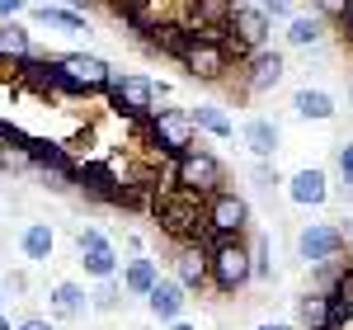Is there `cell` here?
Returning a JSON list of instances; mask_svg holds the SVG:
<instances>
[{"mask_svg":"<svg viewBox=\"0 0 353 330\" xmlns=\"http://www.w3.org/2000/svg\"><path fill=\"white\" fill-rule=\"evenodd\" d=\"M297 321L306 330H334V321H330V293H325V288H311V293H301V298H297Z\"/></svg>","mask_w":353,"mask_h":330,"instance_id":"cb8c5ba5","label":"cell"},{"mask_svg":"<svg viewBox=\"0 0 353 330\" xmlns=\"http://www.w3.org/2000/svg\"><path fill=\"white\" fill-rule=\"evenodd\" d=\"M174 283H179L184 293L208 288V246H203V241L174 250Z\"/></svg>","mask_w":353,"mask_h":330,"instance_id":"9a60e30c","label":"cell"},{"mask_svg":"<svg viewBox=\"0 0 353 330\" xmlns=\"http://www.w3.org/2000/svg\"><path fill=\"white\" fill-rule=\"evenodd\" d=\"M189 118H193V128L198 133H208V137H236V123H231V113L226 109H217V104H198V109H189Z\"/></svg>","mask_w":353,"mask_h":330,"instance_id":"4316f807","label":"cell"},{"mask_svg":"<svg viewBox=\"0 0 353 330\" xmlns=\"http://www.w3.org/2000/svg\"><path fill=\"white\" fill-rule=\"evenodd\" d=\"M76 184H81L85 198H94V203H109V208L123 203V175H118L109 161H76Z\"/></svg>","mask_w":353,"mask_h":330,"instance_id":"7c38bea8","label":"cell"},{"mask_svg":"<svg viewBox=\"0 0 353 330\" xmlns=\"http://www.w3.org/2000/svg\"><path fill=\"white\" fill-rule=\"evenodd\" d=\"M184 302H189V293H184L174 278H156V288L146 293L151 316H161V321H179V316H184Z\"/></svg>","mask_w":353,"mask_h":330,"instance_id":"d6986e66","label":"cell"},{"mask_svg":"<svg viewBox=\"0 0 353 330\" xmlns=\"http://www.w3.org/2000/svg\"><path fill=\"white\" fill-rule=\"evenodd\" d=\"M24 288H28V278H24V274H10V278H5V288H0V293H24Z\"/></svg>","mask_w":353,"mask_h":330,"instance_id":"74e56055","label":"cell"},{"mask_svg":"<svg viewBox=\"0 0 353 330\" xmlns=\"http://www.w3.org/2000/svg\"><path fill=\"white\" fill-rule=\"evenodd\" d=\"M344 33H349V38H353V5H349V10H344Z\"/></svg>","mask_w":353,"mask_h":330,"instance_id":"60d3db41","label":"cell"},{"mask_svg":"<svg viewBox=\"0 0 353 330\" xmlns=\"http://www.w3.org/2000/svg\"><path fill=\"white\" fill-rule=\"evenodd\" d=\"M325 293H330V321L339 330L353 316V264H344V269L334 274V283H330Z\"/></svg>","mask_w":353,"mask_h":330,"instance_id":"d4e9b609","label":"cell"},{"mask_svg":"<svg viewBox=\"0 0 353 330\" xmlns=\"http://www.w3.org/2000/svg\"><path fill=\"white\" fill-rule=\"evenodd\" d=\"M19 250H24V260H33V264H48L52 250H57V231L48 222H28L24 231H19Z\"/></svg>","mask_w":353,"mask_h":330,"instance_id":"7402d4cb","label":"cell"},{"mask_svg":"<svg viewBox=\"0 0 353 330\" xmlns=\"http://www.w3.org/2000/svg\"><path fill=\"white\" fill-rule=\"evenodd\" d=\"M146 43H151L156 52H165V57H174V61H179V57H184V48L193 43V33L184 28V19H165V24L146 38Z\"/></svg>","mask_w":353,"mask_h":330,"instance_id":"484cf974","label":"cell"},{"mask_svg":"<svg viewBox=\"0 0 353 330\" xmlns=\"http://www.w3.org/2000/svg\"><path fill=\"white\" fill-rule=\"evenodd\" d=\"M321 38H325V28H321L316 14H292V24H288V43L292 48H316Z\"/></svg>","mask_w":353,"mask_h":330,"instance_id":"f546056e","label":"cell"},{"mask_svg":"<svg viewBox=\"0 0 353 330\" xmlns=\"http://www.w3.org/2000/svg\"><path fill=\"white\" fill-rule=\"evenodd\" d=\"M113 14L132 28V33L151 38V33H156V28L170 19V5H137V0H123V5H113Z\"/></svg>","mask_w":353,"mask_h":330,"instance_id":"ac0fdd59","label":"cell"},{"mask_svg":"<svg viewBox=\"0 0 353 330\" xmlns=\"http://www.w3.org/2000/svg\"><path fill=\"white\" fill-rule=\"evenodd\" d=\"M221 179H226V170L212 151H203V146H193L189 156H179L174 161V184L170 189H184L193 198H212L221 189Z\"/></svg>","mask_w":353,"mask_h":330,"instance_id":"ba28073f","label":"cell"},{"mask_svg":"<svg viewBox=\"0 0 353 330\" xmlns=\"http://www.w3.org/2000/svg\"><path fill=\"white\" fill-rule=\"evenodd\" d=\"M170 330H198V326H189V321H170Z\"/></svg>","mask_w":353,"mask_h":330,"instance_id":"b9f144b4","label":"cell"},{"mask_svg":"<svg viewBox=\"0 0 353 330\" xmlns=\"http://www.w3.org/2000/svg\"><path fill=\"white\" fill-rule=\"evenodd\" d=\"M273 19L264 14V5H231V19H226V52L231 57H250L269 43Z\"/></svg>","mask_w":353,"mask_h":330,"instance_id":"52a82bcc","label":"cell"},{"mask_svg":"<svg viewBox=\"0 0 353 330\" xmlns=\"http://www.w3.org/2000/svg\"><path fill=\"white\" fill-rule=\"evenodd\" d=\"M52 66H57V76L71 85L76 99L99 95V90H109V81H113V66L94 52H61V57H52Z\"/></svg>","mask_w":353,"mask_h":330,"instance_id":"8992f818","label":"cell"},{"mask_svg":"<svg viewBox=\"0 0 353 330\" xmlns=\"http://www.w3.org/2000/svg\"><path fill=\"white\" fill-rule=\"evenodd\" d=\"M28 161H33V170L43 175V184L52 193H66L71 184H76V156L61 146V142H48V137H28L24 142Z\"/></svg>","mask_w":353,"mask_h":330,"instance_id":"9c48e42d","label":"cell"},{"mask_svg":"<svg viewBox=\"0 0 353 330\" xmlns=\"http://www.w3.org/2000/svg\"><path fill=\"white\" fill-rule=\"evenodd\" d=\"M344 231L334 226V222H306L297 231V260L301 264H311V269H321V264H344Z\"/></svg>","mask_w":353,"mask_h":330,"instance_id":"30bf717a","label":"cell"},{"mask_svg":"<svg viewBox=\"0 0 353 330\" xmlns=\"http://www.w3.org/2000/svg\"><path fill=\"white\" fill-rule=\"evenodd\" d=\"M151 217H156V226H161L170 241H179V246L203 241V198H193V193H184V189L156 193Z\"/></svg>","mask_w":353,"mask_h":330,"instance_id":"6da1fadb","label":"cell"},{"mask_svg":"<svg viewBox=\"0 0 353 330\" xmlns=\"http://www.w3.org/2000/svg\"><path fill=\"white\" fill-rule=\"evenodd\" d=\"M33 57V38H28L24 24H0V61H10V66H19Z\"/></svg>","mask_w":353,"mask_h":330,"instance_id":"83f0119b","label":"cell"},{"mask_svg":"<svg viewBox=\"0 0 353 330\" xmlns=\"http://www.w3.org/2000/svg\"><path fill=\"white\" fill-rule=\"evenodd\" d=\"M288 198L297 203V208H321L330 198V179L321 165H306V170H297L292 179H288Z\"/></svg>","mask_w":353,"mask_h":330,"instance_id":"2e32d148","label":"cell"},{"mask_svg":"<svg viewBox=\"0 0 353 330\" xmlns=\"http://www.w3.org/2000/svg\"><path fill=\"white\" fill-rule=\"evenodd\" d=\"M241 142L250 146L254 161H269L273 151H278V142H283V128H278L273 118H250V123L241 128Z\"/></svg>","mask_w":353,"mask_h":330,"instance_id":"ffe728a7","label":"cell"},{"mask_svg":"<svg viewBox=\"0 0 353 330\" xmlns=\"http://www.w3.org/2000/svg\"><path fill=\"white\" fill-rule=\"evenodd\" d=\"M0 170L5 175H19V170H33V161H28L24 146H0Z\"/></svg>","mask_w":353,"mask_h":330,"instance_id":"836d02e7","label":"cell"},{"mask_svg":"<svg viewBox=\"0 0 353 330\" xmlns=\"http://www.w3.org/2000/svg\"><path fill=\"white\" fill-rule=\"evenodd\" d=\"M292 109H297V118H306V123H330L334 118V95L330 90H321V85H301L297 95H292Z\"/></svg>","mask_w":353,"mask_h":330,"instance_id":"44dd1931","label":"cell"},{"mask_svg":"<svg viewBox=\"0 0 353 330\" xmlns=\"http://www.w3.org/2000/svg\"><path fill=\"white\" fill-rule=\"evenodd\" d=\"M259 330H292V326H288V321H264Z\"/></svg>","mask_w":353,"mask_h":330,"instance_id":"ab89813d","label":"cell"},{"mask_svg":"<svg viewBox=\"0 0 353 330\" xmlns=\"http://www.w3.org/2000/svg\"><path fill=\"white\" fill-rule=\"evenodd\" d=\"M254 184H259V189H273V184H278V170H269V165L259 161L254 165Z\"/></svg>","mask_w":353,"mask_h":330,"instance_id":"8d00e7d4","label":"cell"},{"mask_svg":"<svg viewBox=\"0 0 353 330\" xmlns=\"http://www.w3.org/2000/svg\"><path fill=\"white\" fill-rule=\"evenodd\" d=\"M19 330H52V321H43V316H28Z\"/></svg>","mask_w":353,"mask_h":330,"instance_id":"f35d334b","label":"cell"},{"mask_svg":"<svg viewBox=\"0 0 353 330\" xmlns=\"http://www.w3.org/2000/svg\"><path fill=\"white\" fill-rule=\"evenodd\" d=\"M156 278H161L156 260L137 255V260H128V264H123V278H118V288H123V293H132V298H146V293L156 288Z\"/></svg>","mask_w":353,"mask_h":330,"instance_id":"603a6c76","label":"cell"},{"mask_svg":"<svg viewBox=\"0 0 353 330\" xmlns=\"http://www.w3.org/2000/svg\"><path fill=\"white\" fill-rule=\"evenodd\" d=\"M118 302H123V288H118V278H104V283L90 293V307H94V311H118Z\"/></svg>","mask_w":353,"mask_h":330,"instance_id":"d6a6232c","label":"cell"},{"mask_svg":"<svg viewBox=\"0 0 353 330\" xmlns=\"http://www.w3.org/2000/svg\"><path fill=\"white\" fill-rule=\"evenodd\" d=\"M179 61H184V71H189L193 81H221L231 71V52L221 43H203V38H193Z\"/></svg>","mask_w":353,"mask_h":330,"instance_id":"4fadbf2b","label":"cell"},{"mask_svg":"<svg viewBox=\"0 0 353 330\" xmlns=\"http://www.w3.org/2000/svg\"><path fill=\"white\" fill-rule=\"evenodd\" d=\"M208 283L217 293H241L254 283V269H250V246L241 241H208Z\"/></svg>","mask_w":353,"mask_h":330,"instance_id":"7a4b0ae2","label":"cell"},{"mask_svg":"<svg viewBox=\"0 0 353 330\" xmlns=\"http://www.w3.org/2000/svg\"><path fill=\"white\" fill-rule=\"evenodd\" d=\"M245 226H250V203L236 189H217L212 198H203V231H208V241H241Z\"/></svg>","mask_w":353,"mask_h":330,"instance_id":"5b68a950","label":"cell"},{"mask_svg":"<svg viewBox=\"0 0 353 330\" xmlns=\"http://www.w3.org/2000/svg\"><path fill=\"white\" fill-rule=\"evenodd\" d=\"M334 165H339V179L353 189V142H339V156H334Z\"/></svg>","mask_w":353,"mask_h":330,"instance_id":"e575fe53","label":"cell"},{"mask_svg":"<svg viewBox=\"0 0 353 330\" xmlns=\"http://www.w3.org/2000/svg\"><path fill=\"white\" fill-rule=\"evenodd\" d=\"M137 330H141V326H137Z\"/></svg>","mask_w":353,"mask_h":330,"instance_id":"f6af8a7d","label":"cell"},{"mask_svg":"<svg viewBox=\"0 0 353 330\" xmlns=\"http://www.w3.org/2000/svg\"><path fill=\"white\" fill-rule=\"evenodd\" d=\"M250 269L259 283H269L273 278V260H269V236H254V246H250Z\"/></svg>","mask_w":353,"mask_h":330,"instance_id":"1f68e13d","label":"cell"},{"mask_svg":"<svg viewBox=\"0 0 353 330\" xmlns=\"http://www.w3.org/2000/svg\"><path fill=\"white\" fill-rule=\"evenodd\" d=\"M48 311H52L57 321H81L85 311H90V293H85L81 283L61 278V283H52V293H48Z\"/></svg>","mask_w":353,"mask_h":330,"instance_id":"e0dca14e","label":"cell"},{"mask_svg":"<svg viewBox=\"0 0 353 330\" xmlns=\"http://www.w3.org/2000/svg\"><path fill=\"white\" fill-rule=\"evenodd\" d=\"M109 109L118 118H132V123H146V113L156 109V95H165L151 76H137V71H113L109 81Z\"/></svg>","mask_w":353,"mask_h":330,"instance_id":"3957f363","label":"cell"},{"mask_svg":"<svg viewBox=\"0 0 353 330\" xmlns=\"http://www.w3.org/2000/svg\"><path fill=\"white\" fill-rule=\"evenodd\" d=\"M24 10H28L24 0H0V19H5V24H14V19H19Z\"/></svg>","mask_w":353,"mask_h":330,"instance_id":"d590c367","label":"cell"},{"mask_svg":"<svg viewBox=\"0 0 353 330\" xmlns=\"http://www.w3.org/2000/svg\"><path fill=\"white\" fill-rule=\"evenodd\" d=\"M76 250H81V264H85V274L90 278H118V250H113V241L99 231V226H81L76 231Z\"/></svg>","mask_w":353,"mask_h":330,"instance_id":"8fae6325","label":"cell"},{"mask_svg":"<svg viewBox=\"0 0 353 330\" xmlns=\"http://www.w3.org/2000/svg\"><path fill=\"white\" fill-rule=\"evenodd\" d=\"M19 76H24L33 90H43V95H48L52 81H57V66L48 61V57H28V61H19Z\"/></svg>","mask_w":353,"mask_h":330,"instance_id":"4dcf8cb0","label":"cell"},{"mask_svg":"<svg viewBox=\"0 0 353 330\" xmlns=\"http://www.w3.org/2000/svg\"><path fill=\"white\" fill-rule=\"evenodd\" d=\"M349 99H353V76H349Z\"/></svg>","mask_w":353,"mask_h":330,"instance_id":"7bdbcfd3","label":"cell"},{"mask_svg":"<svg viewBox=\"0 0 353 330\" xmlns=\"http://www.w3.org/2000/svg\"><path fill=\"white\" fill-rule=\"evenodd\" d=\"M146 142L161 151V156H189L193 142H198V128H193L189 109H151L146 113Z\"/></svg>","mask_w":353,"mask_h":330,"instance_id":"277c9868","label":"cell"},{"mask_svg":"<svg viewBox=\"0 0 353 330\" xmlns=\"http://www.w3.org/2000/svg\"><path fill=\"white\" fill-rule=\"evenodd\" d=\"M283 76H288V57H283V52L259 48V52L245 57V90H250V95H269Z\"/></svg>","mask_w":353,"mask_h":330,"instance_id":"5bb4252c","label":"cell"},{"mask_svg":"<svg viewBox=\"0 0 353 330\" xmlns=\"http://www.w3.org/2000/svg\"><path fill=\"white\" fill-rule=\"evenodd\" d=\"M28 14L52 28H66V33H85V14L81 10H66V5H28Z\"/></svg>","mask_w":353,"mask_h":330,"instance_id":"f1b7e54d","label":"cell"},{"mask_svg":"<svg viewBox=\"0 0 353 330\" xmlns=\"http://www.w3.org/2000/svg\"><path fill=\"white\" fill-rule=\"evenodd\" d=\"M0 311H5V293H0Z\"/></svg>","mask_w":353,"mask_h":330,"instance_id":"ee69618b","label":"cell"}]
</instances>
